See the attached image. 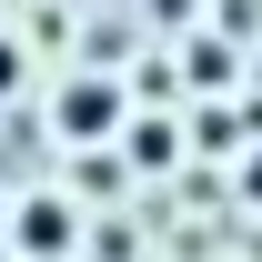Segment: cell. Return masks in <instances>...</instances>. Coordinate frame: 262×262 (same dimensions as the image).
<instances>
[{
    "label": "cell",
    "mask_w": 262,
    "mask_h": 262,
    "mask_svg": "<svg viewBox=\"0 0 262 262\" xmlns=\"http://www.w3.org/2000/svg\"><path fill=\"white\" fill-rule=\"evenodd\" d=\"M131 162H141V171H171V121H131Z\"/></svg>",
    "instance_id": "obj_3"
},
{
    "label": "cell",
    "mask_w": 262,
    "mask_h": 262,
    "mask_svg": "<svg viewBox=\"0 0 262 262\" xmlns=\"http://www.w3.org/2000/svg\"><path fill=\"white\" fill-rule=\"evenodd\" d=\"M10 252H31V262L81 252V202H71V192H31L20 212H10Z\"/></svg>",
    "instance_id": "obj_2"
},
{
    "label": "cell",
    "mask_w": 262,
    "mask_h": 262,
    "mask_svg": "<svg viewBox=\"0 0 262 262\" xmlns=\"http://www.w3.org/2000/svg\"><path fill=\"white\" fill-rule=\"evenodd\" d=\"M10 91H20V40L0 31V101H10Z\"/></svg>",
    "instance_id": "obj_4"
},
{
    "label": "cell",
    "mask_w": 262,
    "mask_h": 262,
    "mask_svg": "<svg viewBox=\"0 0 262 262\" xmlns=\"http://www.w3.org/2000/svg\"><path fill=\"white\" fill-rule=\"evenodd\" d=\"M10 212H20V202H10V192H0V242H10Z\"/></svg>",
    "instance_id": "obj_6"
},
{
    "label": "cell",
    "mask_w": 262,
    "mask_h": 262,
    "mask_svg": "<svg viewBox=\"0 0 262 262\" xmlns=\"http://www.w3.org/2000/svg\"><path fill=\"white\" fill-rule=\"evenodd\" d=\"M51 121H61V141H81V151H101V141H121L131 111H121V81H101V71H81L61 101H51Z\"/></svg>",
    "instance_id": "obj_1"
},
{
    "label": "cell",
    "mask_w": 262,
    "mask_h": 262,
    "mask_svg": "<svg viewBox=\"0 0 262 262\" xmlns=\"http://www.w3.org/2000/svg\"><path fill=\"white\" fill-rule=\"evenodd\" d=\"M242 202H262V151H252V162H242Z\"/></svg>",
    "instance_id": "obj_5"
},
{
    "label": "cell",
    "mask_w": 262,
    "mask_h": 262,
    "mask_svg": "<svg viewBox=\"0 0 262 262\" xmlns=\"http://www.w3.org/2000/svg\"><path fill=\"white\" fill-rule=\"evenodd\" d=\"M20 262H31V252H20Z\"/></svg>",
    "instance_id": "obj_7"
}]
</instances>
